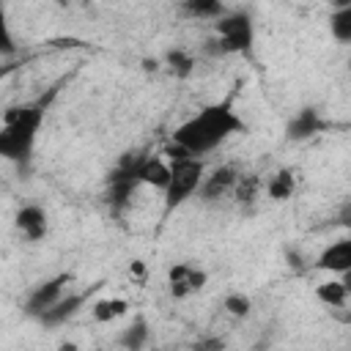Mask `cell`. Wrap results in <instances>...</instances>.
Returning a JSON list of instances; mask_svg holds the SVG:
<instances>
[{"label":"cell","instance_id":"cell-1","mask_svg":"<svg viewBox=\"0 0 351 351\" xmlns=\"http://www.w3.org/2000/svg\"><path fill=\"white\" fill-rule=\"evenodd\" d=\"M244 134L247 132V123L236 115L230 99L225 101H217V104H208L203 107L197 115H192L189 121H184L176 132H173V143L178 148H184L189 156H200V154H208L214 151L219 143H225L230 134Z\"/></svg>","mask_w":351,"mask_h":351},{"label":"cell","instance_id":"cell-2","mask_svg":"<svg viewBox=\"0 0 351 351\" xmlns=\"http://www.w3.org/2000/svg\"><path fill=\"white\" fill-rule=\"evenodd\" d=\"M44 101L36 104H22L5 112L3 118V132H0V154L11 162H25L33 151L38 126L44 121Z\"/></svg>","mask_w":351,"mask_h":351},{"label":"cell","instance_id":"cell-3","mask_svg":"<svg viewBox=\"0 0 351 351\" xmlns=\"http://www.w3.org/2000/svg\"><path fill=\"white\" fill-rule=\"evenodd\" d=\"M173 167V176H170V184L165 189V211L170 214L173 208H178L186 197H192L195 189H200L203 184V162L200 159H178V162H170Z\"/></svg>","mask_w":351,"mask_h":351},{"label":"cell","instance_id":"cell-4","mask_svg":"<svg viewBox=\"0 0 351 351\" xmlns=\"http://www.w3.org/2000/svg\"><path fill=\"white\" fill-rule=\"evenodd\" d=\"M217 30V41L222 47V52H250L252 49V38H255V30H252V19L250 14H225L222 19H217L214 25Z\"/></svg>","mask_w":351,"mask_h":351},{"label":"cell","instance_id":"cell-5","mask_svg":"<svg viewBox=\"0 0 351 351\" xmlns=\"http://www.w3.org/2000/svg\"><path fill=\"white\" fill-rule=\"evenodd\" d=\"M206 280H208L206 271L197 266H189V263H176L167 271V285H170V293L176 299H186V296L197 293L206 285Z\"/></svg>","mask_w":351,"mask_h":351},{"label":"cell","instance_id":"cell-6","mask_svg":"<svg viewBox=\"0 0 351 351\" xmlns=\"http://www.w3.org/2000/svg\"><path fill=\"white\" fill-rule=\"evenodd\" d=\"M69 277L66 274H60V277H52V280H47V282H41L30 296H27V302H25V313L27 315H41V313H47L55 302H60L63 299V282H66Z\"/></svg>","mask_w":351,"mask_h":351},{"label":"cell","instance_id":"cell-7","mask_svg":"<svg viewBox=\"0 0 351 351\" xmlns=\"http://www.w3.org/2000/svg\"><path fill=\"white\" fill-rule=\"evenodd\" d=\"M236 181H239V173H236L233 167L222 165V167H217L211 176L203 178L200 195H203V200H217V197L228 195L230 189H236Z\"/></svg>","mask_w":351,"mask_h":351},{"label":"cell","instance_id":"cell-8","mask_svg":"<svg viewBox=\"0 0 351 351\" xmlns=\"http://www.w3.org/2000/svg\"><path fill=\"white\" fill-rule=\"evenodd\" d=\"M315 266L324 269V271H337V274L351 271V239H340V241L329 244L318 255V263Z\"/></svg>","mask_w":351,"mask_h":351},{"label":"cell","instance_id":"cell-9","mask_svg":"<svg viewBox=\"0 0 351 351\" xmlns=\"http://www.w3.org/2000/svg\"><path fill=\"white\" fill-rule=\"evenodd\" d=\"M324 126H326V121L318 115V110L307 107V110H299V112L288 121V132H285V134H288L291 140H307V137L324 132Z\"/></svg>","mask_w":351,"mask_h":351},{"label":"cell","instance_id":"cell-10","mask_svg":"<svg viewBox=\"0 0 351 351\" xmlns=\"http://www.w3.org/2000/svg\"><path fill=\"white\" fill-rule=\"evenodd\" d=\"M82 302H85V296L82 293H71V296H66V299H60V302H55L47 313H41L38 315V321L44 324V326H60V324H66L80 307H82Z\"/></svg>","mask_w":351,"mask_h":351},{"label":"cell","instance_id":"cell-11","mask_svg":"<svg viewBox=\"0 0 351 351\" xmlns=\"http://www.w3.org/2000/svg\"><path fill=\"white\" fill-rule=\"evenodd\" d=\"M16 225H19V230H22L27 239L38 241V239H44V233H47V214H44V208H38V206H22L19 214H16Z\"/></svg>","mask_w":351,"mask_h":351},{"label":"cell","instance_id":"cell-12","mask_svg":"<svg viewBox=\"0 0 351 351\" xmlns=\"http://www.w3.org/2000/svg\"><path fill=\"white\" fill-rule=\"evenodd\" d=\"M170 176H173V167L165 162V159H156V156H148L143 170H140V184H151L154 189H167L170 184Z\"/></svg>","mask_w":351,"mask_h":351},{"label":"cell","instance_id":"cell-13","mask_svg":"<svg viewBox=\"0 0 351 351\" xmlns=\"http://www.w3.org/2000/svg\"><path fill=\"white\" fill-rule=\"evenodd\" d=\"M293 189H296V178H293L291 170L274 173V176L269 178V184H266V192H269L271 200H285V197L293 195Z\"/></svg>","mask_w":351,"mask_h":351},{"label":"cell","instance_id":"cell-14","mask_svg":"<svg viewBox=\"0 0 351 351\" xmlns=\"http://www.w3.org/2000/svg\"><path fill=\"white\" fill-rule=\"evenodd\" d=\"M329 30L337 41H351V3H340L329 16Z\"/></svg>","mask_w":351,"mask_h":351},{"label":"cell","instance_id":"cell-15","mask_svg":"<svg viewBox=\"0 0 351 351\" xmlns=\"http://www.w3.org/2000/svg\"><path fill=\"white\" fill-rule=\"evenodd\" d=\"M315 296H318L326 307H343L346 299H348V291H346V285H343L340 280H326V282H321V285L315 288Z\"/></svg>","mask_w":351,"mask_h":351},{"label":"cell","instance_id":"cell-16","mask_svg":"<svg viewBox=\"0 0 351 351\" xmlns=\"http://www.w3.org/2000/svg\"><path fill=\"white\" fill-rule=\"evenodd\" d=\"M126 310H129V304L123 299H101V302L93 304V318L99 324H110V321L121 318Z\"/></svg>","mask_w":351,"mask_h":351},{"label":"cell","instance_id":"cell-17","mask_svg":"<svg viewBox=\"0 0 351 351\" xmlns=\"http://www.w3.org/2000/svg\"><path fill=\"white\" fill-rule=\"evenodd\" d=\"M184 11L192 16H208V19H222L225 16V5L219 0H186Z\"/></svg>","mask_w":351,"mask_h":351},{"label":"cell","instance_id":"cell-18","mask_svg":"<svg viewBox=\"0 0 351 351\" xmlns=\"http://www.w3.org/2000/svg\"><path fill=\"white\" fill-rule=\"evenodd\" d=\"M145 340H148V326H145L143 318H137V321H134L132 326H126L123 335H121V346H123L126 351H140Z\"/></svg>","mask_w":351,"mask_h":351},{"label":"cell","instance_id":"cell-19","mask_svg":"<svg viewBox=\"0 0 351 351\" xmlns=\"http://www.w3.org/2000/svg\"><path fill=\"white\" fill-rule=\"evenodd\" d=\"M167 66H170V71L176 77H189L195 71V58L186 55L184 49H170L167 52Z\"/></svg>","mask_w":351,"mask_h":351},{"label":"cell","instance_id":"cell-20","mask_svg":"<svg viewBox=\"0 0 351 351\" xmlns=\"http://www.w3.org/2000/svg\"><path fill=\"white\" fill-rule=\"evenodd\" d=\"M258 186H261V181H258V176H252V173H247V176H239V181H236V200L239 203H250V200H255V195H258Z\"/></svg>","mask_w":351,"mask_h":351},{"label":"cell","instance_id":"cell-21","mask_svg":"<svg viewBox=\"0 0 351 351\" xmlns=\"http://www.w3.org/2000/svg\"><path fill=\"white\" fill-rule=\"evenodd\" d=\"M225 310H228L230 315H236V318H247L250 310H252V302H250L244 293H228V296H225Z\"/></svg>","mask_w":351,"mask_h":351},{"label":"cell","instance_id":"cell-22","mask_svg":"<svg viewBox=\"0 0 351 351\" xmlns=\"http://www.w3.org/2000/svg\"><path fill=\"white\" fill-rule=\"evenodd\" d=\"M192 351H225V340L222 337H203L195 343Z\"/></svg>","mask_w":351,"mask_h":351},{"label":"cell","instance_id":"cell-23","mask_svg":"<svg viewBox=\"0 0 351 351\" xmlns=\"http://www.w3.org/2000/svg\"><path fill=\"white\" fill-rule=\"evenodd\" d=\"M332 313H335V318H337V321L351 324V310H346V307H332Z\"/></svg>","mask_w":351,"mask_h":351},{"label":"cell","instance_id":"cell-24","mask_svg":"<svg viewBox=\"0 0 351 351\" xmlns=\"http://www.w3.org/2000/svg\"><path fill=\"white\" fill-rule=\"evenodd\" d=\"M14 49V41H11V33L3 30V52H11Z\"/></svg>","mask_w":351,"mask_h":351},{"label":"cell","instance_id":"cell-25","mask_svg":"<svg viewBox=\"0 0 351 351\" xmlns=\"http://www.w3.org/2000/svg\"><path fill=\"white\" fill-rule=\"evenodd\" d=\"M340 282H343V285H346V291L351 293V271H346V274L340 277Z\"/></svg>","mask_w":351,"mask_h":351},{"label":"cell","instance_id":"cell-26","mask_svg":"<svg viewBox=\"0 0 351 351\" xmlns=\"http://www.w3.org/2000/svg\"><path fill=\"white\" fill-rule=\"evenodd\" d=\"M60 351H74V343H63V346H60Z\"/></svg>","mask_w":351,"mask_h":351},{"label":"cell","instance_id":"cell-27","mask_svg":"<svg viewBox=\"0 0 351 351\" xmlns=\"http://www.w3.org/2000/svg\"><path fill=\"white\" fill-rule=\"evenodd\" d=\"M348 66H351V60H348Z\"/></svg>","mask_w":351,"mask_h":351}]
</instances>
